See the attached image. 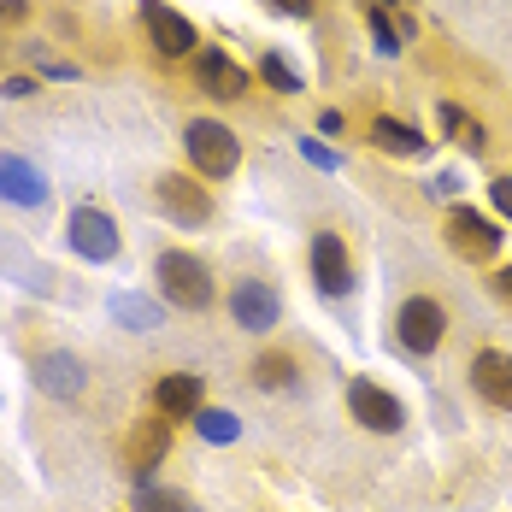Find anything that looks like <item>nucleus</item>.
I'll return each mask as SVG.
<instances>
[{
	"label": "nucleus",
	"mask_w": 512,
	"mask_h": 512,
	"mask_svg": "<svg viewBox=\"0 0 512 512\" xmlns=\"http://www.w3.org/2000/svg\"><path fill=\"white\" fill-rule=\"evenodd\" d=\"M195 83H201L212 101H242V95H248V71H242L224 48H201L195 53Z\"/></svg>",
	"instance_id": "f8f14e48"
},
{
	"label": "nucleus",
	"mask_w": 512,
	"mask_h": 512,
	"mask_svg": "<svg viewBox=\"0 0 512 512\" xmlns=\"http://www.w3.org/2000/svg\"><path fill=\"white\" fill-rule=\"evenodd\" d=\"M448 248L471 265H489V259L501 254V230H495V218H483L477 206H454L448 212Z\"/></svg>",
	"instance_id": "20e7f679"
},
{
	"label": "nucleus",
	"mask_w": 512,
	"mask_h": 512,
	"mask_svg": "<svg viewBox=\"0 0 512 512\" xmlns=\"http://www.w3.org/2000/svg\"><path fill=\"white\" fill-rule=\"evenodd\" d=\"M195 430H201L206 442H236V412H224V407H201L195 412Z\"/></svg>",
	"instance_id": "5701e85b"
},
{
	"label": "nucleus",
	"mask_w": 512,
	"mask_h": 512,
	"mask_svg": "<svg viewBox=\"0 0 512 512\" xmlns=\"http://www.w3.org/2000/svg\"><path fill=\"white\" fill-rule=\"evenodd\" d=\"M71 248L89 259V265H106V259H118L124 242H118V224L106 218L101 206H77L71 212Z\"/></svg>",
	"instance_id": "9d476101"
},
{
	"label": "nucleus",
	"mask_w": 512,
	"mask_h": 512,
	"mask_svg": "<svg viewBox=\"0 0 512 512\" xmlns=\"http://www.w3.org/2000/svg\"><path fill=\"white\" fill-rule=\"evenodd\" d=\"M471 389H477L495 412H512V354L477 348V359H471Z\"/></svg>",
	"instance_id": "ddd939ff"
},
{
	"label": "nucleus",
	"mask_w": 512,
	"mask_h": 512,
	"mask_svg": "<svg viewBox=\"0 0 512 512\" xmlns=\"http://www.w3.org/2000/svg\"><path fill=\"white\" fill-rule=\"evenodd\" d=\"M495 295H501V301H512V265H501V271H495Z\"/></svg>",
	"instance_id": "bb28decb"
},
{
	"label": "nucleus",
	"mask_w": 512,
	"mask_h": 512,
	"mask_svg": "<svg viewBox=\"0 0 512 512\" xmlns=\"http://www.w3.org/2000/svg\"><path fill=\"white\" fill-rule=\"evenodd\" d=\"M265 6H283V12H295V18H312V0H265Z\"/></svg>",
	"instance_id": "a878e982"
},
{
	"label": "nucleus",
	"mask_w": 512,
	"mask_h": 512,
	"mask_svg": "<svg viewBox=\"0 0 512 512\" xmlns=\"http://www.w3.org/2000/svg\"><path fill=\"white\" fill-rule=\"evenodd\" d=\"M24 12H30L24 0H0V18H24Z\"/></svg>",
	"instance_id": "cd10ccee"
},
{
	"label": "nucleus",
	"mask_w": 512,
	"mask_h": 512,
	"mask_svg": "<svg viewBox=\"0 0 512 512\" xmlns=\"http://www.w3.org/2000/svg\"><path fill=\"white\" fill-rule=\"evenodd\" d=\"M489 195H495V212H501V218H512V171H501V177L489 183Z\"/></svg>",
	"instance_id": "b1692460"
},
{
	"label": "nucleus",
	"mask_w": 512,
	"mask_h": 512,
	"mask_svg": "<svg viewBox=\"0 0 512 512\" xmlns=\"http://www.w3.org/2000/svg\"><path fill=\"white\" fill-rule=\"evenodd\" d=\"M371 148H383V154H395V159H418L430 142H424L412 124L389 118V112H377V118H371Z\"/></svg>",
	"instance_id": "f3484780"
},
{
	"label": "nucleus",
	"mask_w": 512,
	"mask_h": 512,
	"mask_svg": "<svg viewBox=\"0 0 512 512\" xmlns=\"http://www.w3.org/2000/svg\"><path fill=\"white\" fill-rule=\"evenodd\" d=\"M230 318L242 324V330H277V318H283V301H277V289L265 283V277H242V283H230Z\"/></svg>",
	"instance_id": "6e6552de"
},
{
	"label": "nucleus",
	"mask_w": 512,
	"mask_h": 512,
	"mask_svg": "<svg viewBox=\"0 0 512 512\" xmlns=\"http://www.w3.org/2000/svg\"><path fill=\"white\" fill-rule=\"evenodd\" d=\"M301 154H307L312 165H324V171H336V165H342V159L330 154V148H318V142H301Z\"/></svg>",
	"instance_id": "393cba45"
},
{
	"label": "nucleus",
	"mask_w": 512,
	"mask_h": 512,
	"mask_svg": "<svg viewBox=\"0 0 512 512\" xmlns=\"http://www.w3.org/2000/svg\"><path fill=\"white\" fill-rule=\"evenodd\" d=\"M136 512H195V501H189V495H177V489L136 483Z\"/></svg>",
	"instance_id": "412c9836"
},
{
	"label": "nucleus",
	"mask_w": 512,
	"mask_h": 512,
	"mask_svg": "<svg viewBox=\"0 0 512 512\" xmlns=\"http://www.w3.org/2000/svg\"><path fill=\"white\" fill-rule=\"evenodd\" d=\"M183 148H189L201 177H236V165H242V142L218 118H189L183 124Z\"/></svg>",
	"instance_id": "f03ea898"
},
{
	"label": "nucleus",
	"mask_w": 512,
	"mask_h": 512,
	"mask_svg": "<svg viewBox=\"0 0 512 512\" xmlns=\"http://www.w3.org/2000/svg\"><path fill=\"white\" fill-rule=\"evenodd\" d=\"M159 277V295H165V307H183V312H206L218 301V289H212V271H206L195 254H183V248H165L154 265Z\"/></svg>",
	"instance_id": "f257e3e1"
},
{
	"label": "nucleus",
	"mask_w": 512,
	"mask_h": 512,
	"mask_svg": "<svg viewBox=\"0 0 512 512\" xmlns=\"http://www.w3.org/2000/svg\"><path fill=\"white\" fill-rule=\"evenodd\" d=\"M0 201L48 206V183H42V171H36L30 159H18V154H0Z\"/></svg>",
	"instance_id": "dca6fc26"
},
{
	"label": "nucleus",
	"mask_w": 512,
	"mask_h": 512,
	"mask_svg": "<svg viewBox=\"0 0 512 512\" xmlns=\"http://www.w3.org/2000/svg\"><path fill=\"white\" fill-rule=\"evenodd\" d=\"M36 389L53 395V401H77V395L89 389V371H83V359H77V354L53 348V354L36 359Z\"/></svg>",
	"instance_id": "4468645a"
},
{
	"label": "nucleus",
	"mask_w": 512,
	"mask_h": 512,
	"mask_svg": "<svg viewBox=\"0 0 512 512\" xmlns=\"http://www.w3.org/2000/svg\"><path fill=\"white\" fill-rule=\"evenodd\" d=\"M142 30H148L154 53H165V59H189V53L201 48L195 24H189L177 6H165V0H142Z\"/></svg>",
	"instance_id": "39448f33"
},
{
	"label": "nucleus",
	"mask_w": 512,
	"mask_h": 512,
	"mask_svg": "<svg viewBox=\"0 0 512 512\" xmlns=\"http://www.w3.org/2000/svg\"><path fill=\"white\" fill-rule=\"evenodd\" d=\"M154 201H159V212L171 218V224H206L212 218V195H206V183H195V177H183V171H165L154 183Z\"/></svg>",
	"instance_id": "423d86ee"
},
{
	"label": "nucleus",
	"mask_w": 512,
	"mask_h": 512,
	"mask_svg": "<svg viewBox=\"0 0 512 512\" xmlns=\"http://www.w3.org/2000/svg\"><path fill=\"white\" fill-rule=\"evenodd\" d=\"M295 354H259L254 359V383L259 389H295Z\"/></svg>",
	"instance_id": "6ab92c4d"
},
{
	"label": "nucleus",
	"mask_w": 512,
	"mask_h": 512,
	"mask_svg": "<svg viewBox=\"0 0 512 512\" xmlns=\"http://www.w3.org/2000/svg\"><path fill=\"white\" fill-rule=\"evenodd\" d=\"M112 318H118V324H130V330H154L159 307L148 301V295H112Z\"/></svg>",
	"instance_id": "aec40b11"
},
{
	"label": "nucleus",
	"mask_w": 512,
	"mask_h": 512,
	"mask_svg": "<svg viewBox=\"0 0 512 512\" xmlns=\"http://www.w3.org/2000/svg\"><path fill=\"white\" fill-rule=\"evenodd\" d=\"M348 412H354L365 430H377V436H395V430L407 424V407H401L383 383H371V377H354V383H348Z\"/></svg>",
	"instance_id": "0eeeda50"
},
{
	"label": "nucleus",
	"mask_w": 512,
	"mask_h": 512,
	"mask_svg": "<svg viewBox=\"0 0 512 512\" xmlns=\"http://www.w3.org/2000/svg\"><path fill=\"white\" fill-rule=\"evenodd\" d=\"M436 124L448 130V142H460L465 154H483V148H489V136H483V124H477V118H471L465 106H454V101H442V106H436Z\"/></svg>",
	"instance_id": "a211bd4d"
},
{
	"label": "nucleus",
	"mask_w": 512,
	"mask_h": 512,
	"mask_svg": "<svg viewBox=\"0 0 512 512\" xmlns=\"http://www.w3.org/2000/svg\"><path fill=\"white\" fill-rule=\"evenodd\" d=\"M171 454V418L165 412H148V418H136V430L124 436V465L136 471V483H148L154 477V465Z\"/></svg>",
	"instance_id": "1a4fd4ad"
},
{
	"label": "nucleus",
	"mask_w": 512,
	"mask_h": 512,
	"mask_svg": "<svg viewBox=\"0 0 512 512\" xmlns=\"http://www.w3.org/2000/svg\"><path fill=\"white\" fill-rule=\"evenodd\" d=\"M312 283H318L324 295H348V289H354V259H348V248H342L336 230H318V236H312Z\"/></svg>",
	"instance_id": "9b49d317"
},
{
	"label": "nucleus",
	"mask_w": 512,
	"mask_h": 512,
	"mask_svg": "<svg viewBox=\"0 0 512 512\" xmlns=\"http://www.w3.org/2000/svg\"><path fill=\"white\" fill-rule=\"evenodd\" d=\"M359 6H401V0H359Z\"/></svg>",
	"instance_id": "c85d7f7f"
},
{
	"label": "nucleus",
	"mask_w": 512,
	"mask_h": 512,
	"mask_svg": "<svg viewBox=\"0 0 512 512\" xmlns=\"http://www.w3.org/2000/svg\"><path fill=\"white\" fill-rule=\"evenodd\" d=\"M259 77H265L277 95H301V71H295L283 53H265V59H259Z\"/></svg>",
	"instance_id": "4be33fe9"
},
{
	"label": "nucleus",
	"mask_w": 512,
	"mask_h": 512,
	"mask_svg": "<svg viewBox=\"0 0 512 512\" xmlns=\"http://www.w3.org/2000/svg\"><path fill=\"white\" fill-rule=\"evenodd\" d=\"M395 336H401V348L407 354H436L442 348V336H448V312H442V301H430V295H412V301H401V312H395Z\"/></svg>",
	"instance_id": "7ed1b4c3"
},
{
	"label": "nucleus",
	"mask_w": 512,
	"mask_h": 512,
	"mask_svg": "<svg viewBox=\"0 0 512 512\" xmlns=\"http://www.w3.org/2000/svg\"><path fill=\"white\" fill-rule=\"evenodd\" d=\"M201 407H206L201 371H171V377L154 383V412H165V418H195Z\"/></svg>",
	"instance_id": "2eb2a0df"
}]
</instances>
